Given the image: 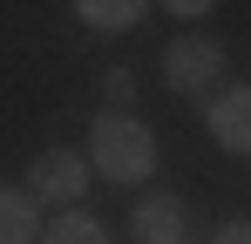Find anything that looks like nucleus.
Segmentation results:
<instances>
[{
	"mask_svg": "<svg viewBox=\"0 0 251 244\" xmlns=\"http://www.w3.org/2000/svg\"><path fill=\"white\" fill-rule=\"evenodd\" d=\"M88 170L109 176V183H143L156 170V136L123 109H102L88 122Z\"/></svg>",
	"mask_w": 251,
	"mask_h": 244,
	"instance_id": "f257e3e1",
	"label": "nucleus"
},
{
	"mask_svg": "<svg viewBox=\"0 0 251 244\" xmlns=\"http://www.w3.org/2000/svg\"><path fill=\"white\" fill-rule=\"evenodd\" d=\"M82 190H88V149H41L27 163V197L34 203L82 210Z\"/></svg>",
	"mask_w": 251,
	"mask_h": 244,
	"instance_id": "f03ea898",
	"label": "nucleus"
},
{
	"mask_svg": "<svg viewBox=\"0 0 251 244\" xmlns=\"http://www.w3.org/2000/svg\"><path fill=\"white\" fill-rule=\"evenodd\" d=\"M224 75V41L210 34H183L163 48V81L176 88V95H197V88H210V81Z\"/></svg>",
	"mask_w": 251,
	"mask_h": 244,
	"instance_id": "7ed1b4c3",
	"label": "nucleus"
},
{
	"mask_svg": "<svg viewBox=\"0 0 251 244\" xmlns=\"http://www.w3.org/2000/svg\"><path fill=\"white\" fill-rule=\"evenodd\" d=\"M129 231H136V244H197L183 197H143L136 217H129Z\"/></svg>",
	"mask_w": 251,
	"mask_h": 244,
	"instance_id": "20e7f679",
	"label": "nucleus"
},
{
	"mask_svg": "<svg viewBox=\"0 0 251 244\" xmlns=\"http://www.w3.org/2000/svg\"><path fill=\"white\" fill-rule=\"evenodd\" d=\"M210 136H217V149H231V156H251V88H231V95H217V109H210Z\"/></svg>",
	"mask_w": 251,
	"mask_h": 244,
	"instance_id": "39448f33",
	"label": "nucleus"
},
{
	"mask_svg": "<svg viewBox=\"0 0 251 244\" xmlns=\"http://www.w3.org/2000/svg\"><path fill=\"white\" fill-rule=\"evenodd\" d=\"M143 14H150L143 0H75V21L95 27V34H129Z\"/></svg>",
	"mask_w": 251,
	"mask_h": 244,
	"instance_id": "423d86ee",
	"label": "nucleus"
},
{
	"mask_svg": "<svg viewBox=\"0 0 251 244\" xmlns=\"http://www.w3.org/2000/svg\"><path fill=\"white\" fill-rule=\"evenodd\" d=\"M41 217H34V197L27 190H0V244H41Z\"/></svg>",
	"mask_w": 251,
	"mask_h": 244,
	"instance_id": "0eeeda50",
	"label": "nucleus"
},
{
	"mask_svg": "<svg viewBox=\"0 0 251 244\" xmlns=\"http://www.w3.org/2000/svg\"><path fill=\"white\" fill-rule=\"evenodd\" d=\"M41 244H109V224L88 217V210H61V217L41 231Z\"/></svg>",
	"mask_w": 251,
	"mask_h": 244,
	"instance_id": "6e6552de",
	"label": "nucleus"
},
{
	"mask_svg": "<svg viewBox=\"0 0 251 244\" xmlns=\"http://www.w3.org/2000/svg\"><path fill=\"white\" fill-rule=\"evenodd\" d=\"M129 95H136V75H129V68H109V102H116L123 116H129Z\"/></svg>",
	"mask_w": 251,
	"mask_h": 244,
	"instance_id": "1a4fd4ad",
	"label": "nucleus"
},
{
	"mask_svg": "<svg viewBox=\"0 0 251 244\" xmlns=\"http://www.w3.org/2000/svg\"><path fill=\"white\" fill-rule=\"evenodd\" d=\"M210 244H251V217H238V224H224Z\"/></svg>",
	"mask_w": 251,
	"mask_h": 244,
	"instance_id": "9d476101",
	"label": "nucleus"
}]
</instances>
